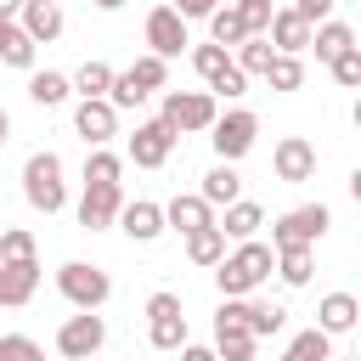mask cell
I'll return each instance as SVG.
<instances>
[{
    "instance_id": "11",
    "label": "cell",
    "mask_w": 361,
    "mask_h": 361,
    "mask_svg": "<svg viewBox=\"0 0 361 361\" xmlns=\"http://www.w3.org/2000/svg\"><path fill=\"white\" fill-rule=\"evenodd\" d=\"M73 130H79L90 147H107V141L118 135V107H113L107 96H79V107H73Z\"/></svg>"
},
{
    "instance_id": "6",
    "label": "cell",
    "mask_w": 361,
    "mask_h": 361,
    "mask_svg": "<svg viewBox=\"0 0 361 361\" xmlns=\"http://www.w3.org/2000/svg\"><path fill=\"white\" fill-rule=\"evenodd\" d=\"M254 135H259V118L248 113V107H231V113H214V124H209V141H214V152H220V164H237L248 147H254Z\"/></svg>"
},
{
    "instance_id": "46",
    "label": "cell",
    "mask_w": 361,
    "mask_h": 361,
    "mask_svg": "<svg viewBox=\"0 0 361 361\" xmlns=\"http://www.w3.org/2000/svg\"><path fill=\"white\" fill-rule=\"evenodd\" d=\"M96 11H118V6H130V0H90Z\"/></svg>"
},
{
    "instance_id": "9",
    "label": "cell",
    "mask_w": 361,
    "mask_h": 361,
    "mask_svg": "<svg viewBox=\"0 0 361 361\" xmlns=\"http://www.w3.org/2000/svg\"><path fill=\"white\" fill-rule=\"evenodd\" d=\"M102 344H107V322H102L96 310H79V316H68V322L56 327V350H62L68 361H90Z\"/></svg>"
},
{
    "instance_id": "24",
    "label": "cell",
    "mask_w": 361,
    "mask_h": 361,
    "mask_svg": "<svg viewBox=\"0 0 361 361\" xmlns=\"http://www.w3.org/2000/svg\"><path fill=\"white\" fill-rule=\"evenodd\" d=\"M68 96H73L68 73H56V68H45V73H28V102H34V107H62Z\"/></svg>"
},
{
    "instance_id": "43",
    "label": "cell",
    "mask_w": 361,
    "mask_h": 361,
    "mask_svg": "<svg viewBox=\"0 0 361 361\" xmlns=\"http://www.w3.org/2000/svg\"><path fill=\"white\" fill-rule=\"evenodd\" d=\"M180 361H214V350H203V344H180Z\"/></svg>"
},
{
    "instance_id": "23",
    "label": "cell",
    "mask_w": 361,
    "mask_h": 361,
    "mask_svg": "<svg viewBox=\"0 0 361 361\" xmlns=\"http://www.w3.org/2000/svg\"><path fill=\"white\" fill-rule=\"evenodd\" d=\"M243 327H248L254 338H271V333L288 327V310L271 305V299H243Z\"/></svg>"
},
{
    "instance_id": "13",
    "label": "cell",
    "mask_w": 361,
    "mask_h": 361,
    "mask_svg": "<svg viewBox=\"0 0 361 361\" xmlns=\"http://www.w3.org/2000/svg\"><path fill=\"white\" fill-rule=\"evenodd\" d=\"M271 164H276V180L299 186V180H310V175H316V147H310L305 135H282V141H276V152H271Z\"/></svg>"
},
{
    "instance_id": "26",
    "label": "cell",
    "mask_w": 361,
    "mask_h": 361,
    "mask_svg": "<svg viewBox=\"0 0 361 361\" xmlns=\"http://www.w3.org/2000/svg\"><path fill=\"white\" fill-rule=\"evenodd\" d=\"M124 79H130V85H135L141 96H152V90H164V85H169V62L147 51V56H135V62L124 68Z\"/></svg>"
},
{
    "instance_id": "15",
    "label": "cell",
    "mask_w": 361,
    "mask_h": 361,
    "mask_svg": "<svg viewBox=\"0 0 361 361\" xmlns=\"http://www.w3.org/2000/svg\"><path fill=\"white\" fill-rule=\"evenodd\" d=\"M118 226H124V237H130V243H152V237H164V231H169V226H164V203H152V197L118 203Z\"/></svg>"
},
{
    "instance_id": "44",
    "label": "cell",
    "mask_w": 361,
    "mask_h": 361,
    "mask_svg": "<svg viewBox=\"0 0 361 361\" xmlns=\"http://www.w3.org/2000/svg\"><path fill=\"white\" fill-rule=\"evenodd\" d=\"M6 141H11V113L0 107V147H6Z\"/></svg>"
},
{
    "instance_id": "18",
    "label": "cell",
    "mask_w": 361,
    "mask_h": 361,
    "mask_svg": "<svg viewBox=\"0 0 361 361\" xmlns=\"http://www.w3.org/2000/svg\"><path fill=\"white\" fill-rule=\"evenodd\" d=\"M17 17H23L17 28H23L34 45H51V39L62 34V6H56V0H23V11H17Z\"/></svg>"
},
{
    "instance_id": "32",
    "label": "cell",
    "mask_w": 361,
    "mask_h": 361,
    "mask_svg": "<svg viewBox=\"0 0 361 361\" xmlns=\"http://www.w3.org/2000/svg\"><path fill=\"white\" fill-rule=\"evenodd\" d=\"M79 96H107V85H113V68L102 62V56H90V62H79V73L68 79Z\"/></svg>"
},
{
    "instance_id": "37",
    "label": "cell",
    "mask_w": 361,
    "mask_h": 361,
    "mask_svg": "<svg viewBox=\"0 0 361 361\" xmlns=\"http://www.w3.org/2000/svg\"><path fill=\"white\" fill-rule=\"evenodd\" d=\"M0 361H45V350H39L28 333H6V338H0Z\"/></svg>"
},
{
    "instance_id": "17",
    "label": "cell",
    "mask_w": 361,
    "mask_h": 361,
    "mask_svg": "<svg viewBox=\"0 0 361 361\" xmlns=\"http://www.w3.org/2000/svg\"><path fill=\"white\" fill-rule=\"evenodd\" d=\"M118 203H124L118 186H85V197H79V226H85V231H107V226L118 220Z\"/></svg>"
},
{
    "instance_id": "25",
    "label": "cell",
    "mask_w": 361,
    "mask_h": 361,
    "mask_svg": "<svg viewBox=\"0 0 361 361\" xmlns=\"http://www.w3.org/2000/svg\"><path fill=\"white\" fill-rule=\"evenodd\" d=\"M310 45H316V62H333L338 51L355 45V28H350V23H316V28H310Z\"/></svg>"
},
{
    "instance_id": "39",
    "label": "cell",
    "mask_w": 361,
    "mask_h": 361,
    "mask_svg": "<svg viewBox=\"0 0 361 361\" xmlns=\"http://www.w3.org/2000/svg\"><path fill=\"white\" fill-rule=\"evenodd\" d=\"M34 51H39V45H34L28 34H17V39H11V51H6L0 62H6V68H34Z\"/></svg>"
},
{
    "instance_id": "34",
    "label": "cell",
    "mask_w": 361,
    "mask_h": 361,
    "mask_svg": "<svg viewBox=\"0 0 361 361\" xmlns=\"http://www.w3.org/2000/svg\"><path fill=\"white\" fill-rule=\"evenodd\" d=\"M118 158L107 152V147H90V158H85V186H118Z\"/></svg>"
},
{
    "instance_id": "42",
    "label": "cell",
    "mask_w": 361,
    "mask_h": 361,
    "mask_svg": "<svg viewBox=\"0 0 361 361\" xmlns=\"http://www.w3.org/2000/svg\"><path fill=\"white\" fill-rule=\"evenodd\" d=\"M17 34H23V28H17V17H0V56L11 51V39H17Z\"/></svg>"
},
{
    "instance_id": "38",
    "label": "cell",
    "mask_w": 361,
    "mask_h": 361,
    "mask_svg": "<svg viewBox=\"0 0 361 361\" xmlns=\"http://www.w3.org/2000/svg\"><path fill=\"white\" fill-rule=\"evenodd\" d=\"M231 6H237V17H243L248 34H265V23H271V11H276L271 0H231Z\"/></svg>"
},
{
    "instance_id": "1",
    "label": "cell",
    "mask_w": 361,
    "mask_h": 361,
    "mask_svg": "<svg viewBox=\"0 0 361 361\" xmlns=\"http://www.w3.org/2000/svg\"><path fill=\"white\" fill-rule=\"evenodd\" d=\"M271 271H276V248L271 243H254V237L237 243V254H220L214 259V282H220L226 299H248Z\"/></svg>"
},
{
    "instance_id": "29",
    "label": "cell",
    "mask_w": 361,
    "mask_h": 361,
    "mask_svg": "<svg viewBox=\"0 0 361 361\" xmlns=\"http://www.w3.org/2000/svg\"><path fill=\"white\" fill-rule=\"evenodd\" d=\"M220 254H226L220 226H197V231H186V259H192V265H214Z\"/></svg>"
},
{
    "instance_id": "10",
    "label": "cell",
    "mask_w": 361,
    "mask_h": 361,
    "mask_svg": "<svg viewBox=\"0 0 361 361\" xmlns=\"http://www.w3.org/2000/svg\"><path fill=\"white\" fill-rule=\"evenodd\" d=\"M147 45H152V56H180L192 39H186V17L175 11V6H152L147 11Z\"/></svg>"
},
{
    "instance_id": "19",
    "label": "cell",
    "mask_w": 361,
    "mask_h": 361,
    "mask_svg": "<svg viewBox=\"0 0 361 361\" xmlns=\"http://www.w3.org/2000/svg\"><path fill=\"white\" fill-rule=\"evenodd\" d=\"M164 226H175V231L186 237V231H197V226H214V209H209L197 192H175V197L164 203Z\"/></svg>"
},
{
    "instance_id": "40",
    "label": "cell",
    "mask_w": 361,
    "mask_h": 361,
    "mask_svg": "<svg viewBox=\"0 0 361 361\" xmlns=\"http://www.w3.org/2000/svg\"><path fill=\"white\" fill-rule=\"evenodd\" d=\"M333 6H338V0H293V11H299L310 28H316V23H327V11H333Z\"/></svg>"
},
{
    "instance_id": "41",
    "label": "cell",
    "mask_w": 361,
    "mask_h": 361,
    "mask_svg": "<svg viewBox=\"0 0 361 361\" xmlns=\"http://www.w3.org/2000/svg\"><path fill=\"white\" fill-rule=\"evenodd\" d=\"M169 6H175L180 17H209V11L220 6V0H169Z\"/></svg>"
},
{
    "instance_id": "2",
    "label": "cell",
    "mask_w": 361,
    "mask_h": 361,
    "mask_svg": "<svg viewBox=\"0 0 361 361\" xmlns=\"http://www.w3.org/2000/svg\"><path fill=\"white\" fill-rule=\"evenodd\" d=\"M23 197L39 214H56L68 203V180H62V158L56 152H28V164H23Z\"/></svg>"
},
{
    "instance_id": "21",
    "label": "cell",
    "mask_w": 361,
    "mask_h": 361,
    "mask_svg": "<svg viewBox=\"0 0 361 361\" xmlns=\"http://www.w3.org/2000/svg\"><path fill=\"white\" fill-rule=\"evenodd\" d=\"M214 226H220V237L248 243V237L265 226V209H259V203H248V197H237V203H226V220H214Z\"/></svg>"
},
{
    "instance_id": "8",
    "label": "cell",
    "mask_w": 361,
    "mask_h": 361,
    "mask_svg": "<svg viewBox=\"0 0 361 361\" xmlns=\"http://www.w3.org/2000/svg\"><path fill=\"white\" fill-rule=\"evenodd\" d=\"M147 338H152V350H180V344H186L180 293H152V299H147Z\"/></svg>"
},
{
    "instance_id": "45",
    "label": "cell",
    "mask_w": 361,
    "mask_h": 361,
    "mask_svg": "<svg viewBox=\"0 0 361 361\" xmlns=\"http://www.w3.org/2000/svg\"><path fill=\"white\" fill-rule=\"evenodd\" d=\"M23 11V0H0V17H17Z\"/></svg>"
},
{
    "instance_id": "47",
    "label": "cell",
    "mask_w": 361,
    "mask_h": 361,
    "mask_svg": "<svg viewBox=\"0 0 361 361\" xmlns=\"http://www.w3.org/2000/svg\"><path fill=\"white\" fill-rule=\"evenodd\" d=\"M344 361H361V355H344Z\"/></svg>"
},
{
    "instance_id": "5",
    "label": "cell",
    "mask_w": 361,
    "mask_h": 361,
    "mask_svg": "<svg viewBox=\"0 0 361 361\" xmlns=\"http://www.w3.org/2000/svg\"><path fill=\"white\" fill-rule=\"evenodd\" d=\"M192 68H197V79H203L214 96H226V102H237V96L248 90V73H243V68L231 62V51H226V45H214V39L192 51Z\"/></svg>"
},
{
    "instance_id": "27",
    "label": "cell",
    "mask_w": 361,
    "mask_h": 361,
    "mask_svg": "<svg viewBox=\"0 0 361 361\" xmlns=\"http://www.w3.org/2000/svg\"><path fill=\"white\" fill-rule=\"evenodd\" d=\"M282 361H333V333H322V327L293 333V344L282 350Z\"/></svg>"
},
{
    "instance_id": "4",
    "label": "cell",
    "mask_w": 361,
    "mask_h": 361,
    "mask_svg": "<svg viewBox=\"0 0 361 361\" xmlns=\"http://www.w3.org/2000/svg\"><path fill=\"white\" fill-rule=\"evenodd\" d=\"M333 226V209L327 203H305V209H288L276 226H271V248H316Z\"/></svg>"
},
{
    "instance_id": "22",
    "label": "cell",
    "mask_w": 361,
    "mask_h": 361,
    "mask_svg": "<svg viewBox=\"0 0 361 361\" xmlns=\"http://www.w3.org/2000/svg\"><path fill=\"white\" fill-rule=\"evenodd\" d=\"M355 322H361L355 293H327V299L316 305V327H322V333H350Z\"/></svg>"
},
{
    "instance_id": "16",
    "label": "cell",
    "mask_w": 361,
    "mask_h": 361,
    "mask_svg": "<svg viewBox=\"0 0 361 361\" xmlns=\"http://www.w3.org/2000/svg\"><path fill=\"white\" fill-rule=\"evenodd\" d=\"M39 288V259H0V305H28Z\"/></svg>"
},
{
    "instance_id": "7",
    "label": "cell",
    "mask_w": 361,
    "mask_h": 361,
    "mask_svg": "<svg viewBox=\"0 0 361 361\" xmlns=\"http://www.w3.org/2000/svg\"><path fill=\"white\" fill-rule=\"evenodd\" d=\"M175 135H192V130H209L214 124V96L209 90H169L164 96V113H158Z\"/></svg>"
},
{
    "instance_id": "14",
    "label": "cell",
    "mask_w": 361,
    "mask_h": 361,
    "mask_svg": "<svg viewBox=\"0 0 361 361\" xmlns=\"http://www.w3.org/2000/svg\"><path fill=\"white\" fill-rule=\"evenodd\" d=\"M265 39H271V51H282V56H299V51H310V23H305L293 6H282V11H271V23H265Z\"/></svg>"
},
{
    "instance_id": "33",
    "label": "cell",
    "mask_w": 361,
    "mask_h": 361,
    "mask_svg": "<svg viewBox=\"0 0 361 361\" xmlns=\"http://www.w3.org/2000/svg\"><path fill=\"white\" fill-rule=\"evenodd\" d=\"M231 51H237V56H231V62H237V68H243V73H265V62H271V56H276V51H271V39H265V34H248V39H243V45H231Z\"/></svg>"
},
{
    "instance_id": "31",
    "label": "cell",
    "mask_w": 361,
    "mask_h": 361,
    "mask_svg": "<svg viewBox=\"0 0 361 361\" xmlns=\"http://www.w3.org/2000/svg\"><path fill=\"white\" fill-rule=\"evenodd\" d=\"M310 265H316L310 248H276V276H282L288 288H305V282H310Z\"/></svg>"
},
{
    "instance_id": "12",
    "label": "cell",
    "mask_w": 361,
    "mask_h": 361,
    "mask_svg": "<svg viewBox=\"0 0 361 361\" xmlns=\"http://www.w3.org/2000/svg\"><path fill=\"white\" fill-rule=\"evenodd\" d=\"M175 130L164 124V118H147V124H135V135H130V158L141 164V169H164L169 164V152H175Z\"/></svg>"
},
{
    "instance_id": "35",
    "label": "cell",
    "mask_w": 361,
    "mask_h": 361,
    "mask_svg": "<svg viewBox=\"0 0 361 361\" xmlns=\"http://www.w3.org/2000/svg\"><path fill=\"white\" fill-rule=\"evenodd\" d=\"M327 68H333V79H338L344 90H355V85H361V45H350V51H338V56H333Z\"/></svg>"
},
{
    "instance_id": "28",
    "label": "cell",
    "mask_w": 361,
    "mask_h": 361,
    "mask_svg": "<svg viewBox=\"0 0 361 361\" xmlns=\"http://www.w3.org/2000/svg\"><path fill=\"white\" fill-rule=\"evenodd\" d=\"M209 39H214V45H226V51L248 39V28H243L237 6H214V11H209Z\"/></svg>"
},
{
    "instance_id": "3",
    "label": "cell",
    "mask_w": 361,
    "mask_h": 361,
    "mask_svg": "<svg viewBox=\"0 0 361 361\" xmlns=\"http://www.w3.org/2000/svg\"><path fill=\"white\" fill-rule=\"evenodd\" d=\"M56 288H62V299H68L73 310H102V305L113 299V276H107L102 265H85V259H68V265L56 271Z\"/></svg>"
},
{
    "instance_id": "20",
    "label": "cell",
    "mask_w": 361,
    "mask_h": 361,
    "mask_svg": "<svg viewBox=\"0 0 361 361\" xmlns=\"http://www.w3.org/2000/svg\"><path fill=\"white\" fill-rule=\"evenodd\" d=\"M197 197H203L209 209H226V203H237V197H243V175H237L231 164H214V169L203 175V186H197Z\"/></svg>"
},
{
    "instance_id": "36",
    "label": "cell",
    "mask_w": 361,
    "mask_h": 361,
    "mask_svg": "<svg viewBox=\"0 0 361 361\" xmlns=\"http://www.w3.org/2000/svg\"><path fill=\"white\" fill-rule=\"evenodd\" d=\"M0 259H34V231L6 226V231H0Z\"/></svg>"
},
{
    "instance_id": "30",
    "label": "cell",
    "mask_w": 361,
    "mask_h": 361,
    "mask_svg": "<svg viewBox=\"0 0 361 361\" xmlns=\"http://www.w3.org/2000/svg\"><path fill=\"white\" fill-rule=\"evenodd\" d=\"M259 79H265L271 90H299V85H305V62H299V56H282V51H276V56L265 62V73H259Z\"/></svg>"
}]
</instances>
